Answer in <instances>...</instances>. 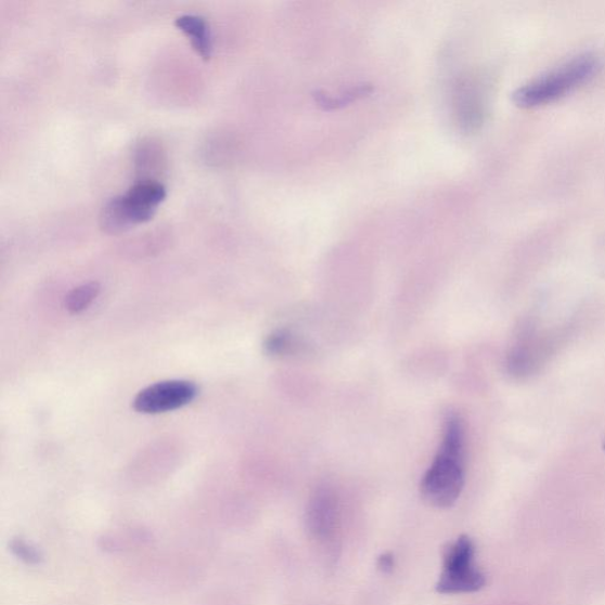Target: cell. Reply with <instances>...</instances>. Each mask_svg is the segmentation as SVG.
Returning <instances> with one entry per match:
<instances>
[{
    "label": "cell",
    "instance_id": "52a82bcc",
    "mask_svg": "<svg viewBox=\"0 0 605 605\" xmlns=\"http://www.w3.org/2000/svg\"><path fill=\"white\" fill-rule=\"evenodd\" d=\"M176 26L191 39L193 49L205 61L213 57L214 39L205 18L195 15H183L176 20Z\"/></svg>",
    "mask_w": 605,
    "mask_h": 605
},
{
    "label": "cell",
    "instance_id": "30bf717a",
    "mask_svg": "<svg viewBox=\"0 0 605 605\" xmlns=\"http://www.w3.org/2000/svg\"><path fill=\"white\" fill-rule=\"evenodd\" d=\"M377 567L381 571L388 574L396 567V559L391 554H384L378 558Z\"/></svg>",
    "mask_w": 605,
    "mask_h": 605
},
{
    "label": "cell",
    "instance_id": "ba28073f",
    "mask_svg": "<svg viewBox=\"0 0 605 605\" xmlns=\"http://www.w3.org/2000/svg\"><path fill=\"white\" fill-rule=\"evenodd\" d=\"M262 349L270 358H297L309 351L307 342L287 329L271 333L265 340Z\"/></svg>",
    "mask_w": 605,
    "mask_h": 605
},
{
    "label": "cell",
    "instance_id": "5b68a950",
    "mask_svg": "<svg viewBox=\"0 0 605 605\" xmlns=\"http://www.w3.org/2000/svg\"><path fill=\"white\" fill-rule=\"evenodd\" d=\"M198 392V386L192 381H163L139 391L133 408L138 413L150 415L173 412L190 404Z\"/></svg>",
    "mask_w": 605,
    "mask_h": 605
},
{
    "label": "cell",
    "instance_id": "277c9868",
    "mask_svg": "<svg viewBox=\"0 0 605 605\" xmlns=\"http://www.w3.org/2000/svg\"><path fill=\"white\" fill-rule=\"evenodd\" d=\"M476 545L462 536L446 549L437 591L443 595L477 593L486 584L485 575L476 565Z\"/></svg>",
    "mask_w": 605,
    "mask_h": 605
},
{
    "label": "cell",
    "instance_id": "3957f363",
    "mask_svg": "<svg viewBox=\"0 0 605 605\" xmlns=\"http://www.w3.org/2000/svg\"><path fill=\"white\" fill-rule=\"evenodd\" d=\"M597 68L598 61L594 56L578 57L559 69L522 87L515 94V101L525 108L554 101L588 81Z\"/></svg>",
    "mask_w": 605,
    "mask_h": 605
},
{
    "label": "cell",
    "instance_id": "8992f818",
    "mask_svg": "<svg viewBox=\"0 0 605 605\" xmlns=\"http://www.w3.org/2000/svg\"><path fill=\"white\" fill-rule=\"evenodd\" d=\"M338 522V502L333 490L320 488L313 493L307 509V526L309 532L327 541L335 531Z\"/></svg>",
    "mask_w": 605,
    "mask_h": 605
},
{
    "label": "cell",
    "instance_id": "6da1fadb",
    "mask_svg": "<svg viewBox=\"0 0 605 605\" xmlns=\"http://www.w3.org/2000/svg\"><path fill=\"white\" fill-rule=\"evenodd\" d=\"M465 485V426L455 413L447 415L440 449L421 480L420 492L433 507L453 506Z\"/></svg>",
    "mask_w": 605,
    "mask_h": 605
},
{
    "label": "cell",
    "instance_id": "7a4b0ae2",
    "mask_svg": "<svg viewBox=\"0 0 605 605\" xmlns=\"http://www.w3.org/2000/svg\"><path fill=\"white\" fill-rule=\"evenodd\" d=\"M166 189L156 180H140L125 195L115 196L102 209L101 228L110 234L129 231L149 222L166 199Z\"/></svg>",
    "mask_w": 605,
    "mask_h": 605
},
{
    "label": "cell",
    "instance_id": "9c48e42d",
    "mask_svg": "<svg viewBox=\"0 0 605 605\" xmlns=\"http://www.w3.org/2000/svg\"><path fill=\"white\" fill-rule=\"evenodd\" d=\"M101 286L98 282H90L73 288V291L65 296L64 305L73 314H78L86 311L93 301L99 297Z\"/></svg>",
    "mask_w": 605,
    "mask_h": 605
}]
</instances>
